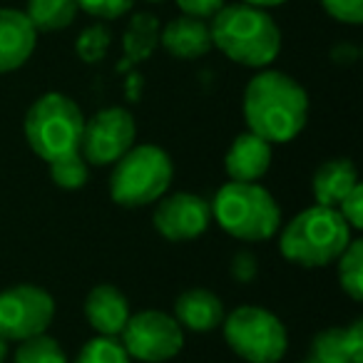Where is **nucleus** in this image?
<instances>
[{
	"mask_svg": "<svg viewBox=\"0 0 363 363\" xmlns=\"http://www.w3.org/2000/svg\"><path fill=\"white\" fill-rule=\"evenodd\" d=\"M308 92L296 77L281 70H259L244 87L242 112L249 132L269 145L296 140L308 122Z\"/></svg>",
	"mask_w": 363,
	"mask_h": 363,
	"instance_id": "f257e3e1",
	"label": "nucleus"
},
{
	"mask_svg": "<svg viewBox=\"0 0 363 363\" xmlns=\"http://www.w3.org/2000/svg\"><path fill=\"white\" fill-rule=\"evenodd\" d=\"M212 45L232 62L254 70L269 67L281 52V30L264 8L224 3L209 18Z\"/></svg>",
	"mask_w": 363,
	"mask_h": 363,
	"instance_id": "f03ea898",
	"label": "nucleus"
},
{
	"mask_svg": "<svg viewBox=\"0 0 363 363\" xmlns=\"http://www.w3.org/2000/svg\"><path fill=\"white\" fill-rule=\"evenodd\" d=\"M351 232L338 209L313 204L279 229V252L296 267L321 269L341 257L351 244Z\"/></svg>",
	"mask_w": 363,
	"mask_h": 363,
	"instance_id": "7ed1b4c3",
	"label": "nucleus"
},
{
	"mask_svg": "<svg viewBox=\"0 0 363 363\" xmlns=\"http://www.w3.org/2000/svg\"><path fill=\"white\" fill-rule=\"evenodd\" d=\"M212 219L234 239L264 242L281 229V209L274 194L259 182H232L217 189Z\"/></svg>",
	"mask_w": 363,
	"mask_h": 363,
	"instance_id": "20e7f679",
	"label": "nucleus"
},
{
	"mask_svg": "<svg viewBox=\"0 0 363 363\" xmlns=\"http://www.w3.org/2000/svg\"><path fill=\"white\" fill-rule=\"evenodd\" d=\"M174 164L157 145H132L112 164L110 197L125 209H140L160 202L172 187Z\"/></svg>",
	"mask_w": 363,
	"mask_h": 363,
	"instance_id": "39448f33",
	"label": "nucleus"
},
{
	"mask_svg": "<svg viewBox=\"0 0 363 363\" xmlns=\"http://www.w3.org/2000/svg\"><path fill=\"white\" fill-rule=\"evenodd\" d=\"M85 115L72 97L62 92H45L26 112L23 132L40 160L52 162L80 150Z\"/></svg>",
	"mask_w": 363,
	"mask_h": 363,
	"instance_id": "423d86ee",
	"label": "nucleus"
},
{
	"mask_svg": "<svg viewBox=\"0 0 363 363\" xmlns=\"http://www.w3.org/2000/svg\"><path fill=\"white\" fill-rule=\"evenodd\" d=\"M224 341L247 363H279L289 351V331L274 311L264 306H237L224 316Z\"/></svg>",
	"mask_w": 363,
	"mask_h": 363,
	"instance_id": "0eeeda50",
	"label": "nucleus"
},
{
	"mask_svg": "<svg viewBox=\"0 0 363 363\" xmlns=\"http://www.w3.org/2000/svg\"><path fill=\"white\" fill-rule=\"evenodd\" d=\"M120 341L132 361L164 363L184 348V328L160 308H145L127 318Z\"/></svg>",
	"mask_w": 363,
	"mask_h": 363,
	"instance_id": "6e6552de",
	"label": "nucleus"
},
{
	"mask_svg": "<svg viewBox=\"0 0 363 363\" xmlns=\"http://www.w3.org/2000/svg\"><path fill=\"white\" fill-rule=\"evenodd\" d=\"M55 318V298L35 284H16L0 291V336L6 341L48 333Z\"/></svg>",
	"mask_w": 363,
	"mask_h": 363,
	"instance_id": "1a4fd4ad",
	"label": "nucleus"
},
{
	"mask_svg": "<svg viewBox=\"0 0 363 363\" xmlns=\"http://www.w3.org/2000/svg\"><path fill=\"white\" fill-rule=\"evenodd\" d=\"M137 140V122L125 107H105L85 120L80 155L90 167H112Z\"/></svg>",
	"mask_w": 363,
	"mask_h": 363,
	"instance_id": "9d476101",
	"label": "nucleus"
},
{
	"mask_svg": "<svg viewBox=\"0 0 363 363\" xmlns=\"http://www.w3.org/2000/svg\"><path fill=\"white\" fill-rule=\"evenodd\" d=\"M155 224L157 234L169 242H189L202 237L212 224V207L204 197L192 192L164 194L160 202H155Z\"/></svg>",
	"mask_w": 363,
	"mask_h": 363,
	"instance_id": "9b49d317",
	"label": "nucleus"
},
{
	"mask_svg": "<svg viewBox=\"0 0 363 363\" xmlns=\"http://www.w3.org/2000/svg\"><path fill=\"white\" fill-rule=\"evenodd\" d=\"M38 30L28 21L26 11L0 8V75L16 72L33 57Z\"/></svg>",
	"mask_w": 363,
	"mask_h": 363,
	"instance_id": "f8f14e48",
	"label": "nucleus"
},
{
	"mask_svg": "<svg viewBox=\"0 0 363 363\" xmlns=\"http://www.w3.org/2000/svg\"><path fill=\"white\" fill-rule=\"evenodd\" d=\"M160 45L177 60H199L212 50L209 21L177 16L160 30Z\"/></svg>",
	"mask_w": 363,
	"mask_h": 363,
	"instance_id": "ddd939ff",
	"label": "nucleus"
},
{
	"mask_svg": "<svg viewBox=\"0 0 363 363\" xmlns=\"http://www.w3.org/2000/svg\"><path fill=\"white\" fill-rule=\"evenodd\" d=\"M274 160L272 145L254 132H242L224 155V169L232 182H259Z\"/></svg>",
	"mask_w": 363,
	"mask_h": 363,
	"instance_id": "4468645a",
	"label": "nucleus"
},
{
	"mask_svg": "<svg viewBox=\"0 0 363 363\" xmlns=\"http://www.w3.org/2000/svg\"><path fill=\"white\" fill-rule=\"evenodd\" d=\"M130 316V301L112 284H97L85 296V318L97 336H120Z\"/></svg>",
	"mask_w": 363,
	"mask_h": 363,
	"instance_id": "2eb2a0df",
	"label": "nucleus"
},
{
	"mask_svg": "<svg viewBox=\"0 0 363 363\" xmlns=\"http://www.w3.org/2000/svg\"><path fill=\"white\" fill-rule=\"evenodd\" d=\"M224 316H227V311H224L222 298L204 286L187 289L174 301V318L187 331L209 333L222 326Z\"/></svg>",
	"mask_w": 363,
	"mask_h": 363,
	"instance_id": "dca6fc26",
	"label": "nucleus"
},
{
	"mask_svg": "<svg viewBox=\"0 0 363 363\" xmlns=\"http://www.w3.org/2000/svg\"><path fill=\"white\" fill-rule=\"evenodd\" d=\"M358 184V169L351 160H328L323 164H318V169L313 172L311 189L313 199L321 207H333L336 209L341 204V199L351 192Z\"/></svg>",
	"mask_w": 363,
	"mask_h": 363,
	"instance_id": "f3484780",
	"label": "nucleus"
},
{
	"mask_svg": "<svg viewBox=\"0 0 363 363\" xmlns=\"http://www.w3.org/2000/svg\"><path fill=\"white\" fill-rule=\"evenodd\" d=\"M160 21L152 13H137L130 18L122 35V48L125 55L130 57V62H142L147 57H152V52L160 45Z\"/></svg>",
	"mask_w": 363,
	"mask_h": 363,
	"instance_id": "a211bd4d",
	"label": "nucleus"
},
{
	"mask_svg": "<svg viewBox=\"0 0 363 363\" xmlns=\"http://www.w3.org/2000/svg\"><path fill=\"white\" fill-rule=\"evenodd\" d=\"M77 8L75 0H28L26 16L38 33H57L75 23Z\"/></svg>",
	"mask_w": 363,
	"mask_h": 363,
	"instance_id": "6ab92c4d",
	"label": "nucleus"
},
{
	"mask_svg": "<svg viewBox=\"0 0 363 363\" xmlns=\"http://www.w3.org/2000/svg\"><path fill=\"white\" fill-rule=\"evenodd\" d=\"M336 277L341 284L343 294L353 298V301H361L363 298V242L361 239H351L343 254L336 259Z\"/></svg>",
	"mask_w": 363,
	"mask_h": 363,
	"instance_id": "aec40b11",
	"label": "nucleus"
},
{
	"mask_svg": "<svg viewBox=\"0 0 363 363\" xmlns=\"http://www.w3.org/2000/svg\"><path fill=\"white\" fill-rule=\"evenodd\" d=\"M50 164V177L60 189L67 192H75V189L85 187V182L90 179V164L85 162V157L77 152H70L65 157H57V160L48 162Z\"/></svg>",
	"mask_w": 363,
	"mask_h": 363,
	"instance_id": "412c9836",
	"label": "nucleus"
},
{
	"mask_svg": "<svg viewBox=\"0 0 363 363\" xmlns=\"http://www.w3.org/2000/svg\"><path fill=\"white\" fill-rule=\"evenodd\" d=\"M13 363H70L62 351V346L48 333H40V336H33L21 341L16 351V358Z\"/></svg>",
	"mask_w": 363,
	"mask_h": 363,
	"instance_id": "4be33fe9",
	"label": "nucleus"
},
{
	"mask_svg": "<svg viewBox=\"0 0 363 363\" xmlns=\"http://www.w3.org/2000/svg\"><path fill=\"white\" fill-rule=\"evenodd\" d=\"M72 363H132L117 336H95L80 348Z\"/></svg>",
	"mask_w": 363,
	"mask_h": 363,
	"instance_id": "5701e85b",
	"label": "nucleus"
},
{
	"mask_svg": "<svg viewBox=\"0 0 363 363\" xmlns=\"http://www.w3.org/2000/svg\"><path fill=\"white\" fill-rule=\"evenodd\" d=\"M110 45H112L110 28H105V23H95V26H87L85 30H80V35L75 40V52L82 62L95 65V62H100L107 55Z\"/></svg>",
	"mask_w": 363,
	"mask_h": 363,
	"instance_id": "b1692460",
	"label": "nucleus"
},
{
	"mask_svg": "<svg viewBox=\"0 0 363 363\" xmlns=\"http://www.w3.org/2000/svg\"><path fill=\"white\" fill-rule=\"evenodd\" d=\"M77 8L97 21H117L127 16L135 6V0H75Z\"/></svg>",
	"mask_w": 363,
	"mask_h": 363,
	"instance_id": "393cba45",
	"label": "nucleus"
},
{
	"mask_svg": "<svg viewBox=\"0 0 363 363\" xmlns=\"http://www.w3.org/2000/svg\"><path fill=\"white\" fill-rule=\"evenodd\" d=\"M321 8L343 26H361L363 23V0H318Z\"/></svg>",
	"mask_w": 363,
	"mask_h": 363,
	"instance_id": "a878e982",
	"label": "nucleus"
},
{
	"mask_svg": "<svg viewBox=\"0 0 363 363\" xmlns=\"http://www.w3.org/2000/svg\"><path fill=\"white\" fill-rule=\"evenodd\" d=\"M336 209L343 217V222H346L353 232L363 229V187H361V182H358L356 187L341 199V204H338Z\"/></svg>",
	"mask_w": 363,
	"mask_h": 363,
	"instance_id": "bb28decb",
	"label": "nucleus"
},
{
	"mask_svg": "<svg viewBox=\"0 0 363 363\" xmlns=\"http://www.w3.org/2000/svg\"><path fill=\"white\" fill-rule=\"evenodd\" d=\"M341 356L348 363H363V321L356 318L351 326L341 328Z\"/></svg>",
	"mask_w": 363,
	"mask_h": 363,
	"instance_id": "cd10ccee",
	"label": "nucleus"
},
{
	"mask_svg": "<svg viewBox=\"0 0 363 363\" xmlns=\"http://www.w3.org/2000/svg\"><path fill=\"white\" fill-rule=\"evenodd\" d=\"M177 8L182 11V16H192V18H202L209 21L219 8L227 3V0H174Z\"/></svg>",
	"mask_w": 363,
	"mask_h": 363,
	"instance_id": "c85d7f7f",
	"label": "nucleus"
},
{
	"mask_svg": "<svg viewBox=\"0 0 363 363\" xmlns=\"http://www.w3.org/2000/svg\"><path fill=\"white\" fill-rule=\"evenodd\" d=\"M259 274V264L257 259H254L252 252H237L232 259V277L237 279V281L242 284H249L254 281Z\"/></svg>",
	"mask_w": 363,
	"mask_h": 363,
	"instance_id": "c756f323",
	"label": "nucleus"
},
{
	"mask_svg": "<svg viewBox=\"0 0 363 363\" xmlns=\"http://www.w3.org/2000/svg\"><path fill=\"white\" fill-rule=\"evenodd\" d=\"M242 3H247V6H254V8H264V11H269V8H279V6H284V3H289V0H242Z\"/></svg>",
	"mask_w": 363,
	"mask_h": 363,
	"instance_id": "7c9ffc66",
	"label": "nucleus"
},
{
	"mask_svg": "<svg viewBox=\"0 0 363 363\" xmlns=\"http://www.w3.org/2000/svg\"><path fill=\"white\" fill-rule=\"evenodd\" d=\"M303 363H346L341 358H323V356H308Z\"/></svg>",
	"mask_w": 363,
	"mask_h": 363,
	"instance_id": "2f4dec72",
	"label": "nucleus"
},
{
	"mask_svg": "<svg viewBox=\"0 0 363 363\" xmlns=\"http://www.w3.org/2000/svg\"><path fill=\"white\" fill-rule=\"evenodd\" d=\"M6 358H8V341L0 336V363H6Z\"/></svg>",
	"mask_w": 363,
	"mask_h": 363,
	"instance_id": "473e14b6",
	"label": "nucleus"
},
{
	"mask_svg": "<svg viewBox=\"0 0 363 363\" xmlns=\"http://www.w3.org/2000/svg\"><path fill=\"white\" fill-rule=\"evenodd\" d=\"M145 3H164V0H145Z\"/></svg>",
	"mask_w": 363,
	"mask_h": 363,
	"instance_id": "72a5a7b5",
	"label": "nucleus"
}]
</instances>
